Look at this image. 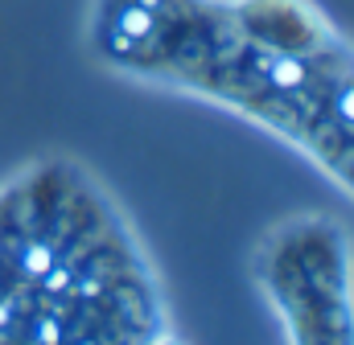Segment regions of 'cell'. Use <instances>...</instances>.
Masks as SVG:
<instances>
[{"instance_id":"1","label":"cell","mask_w":354,"mask_h":345,"mask_svg":"<svg viewBox=\"0 0 354 345\" xmlns=\"http://www.w3.org/2000/svg\"><path fill=\"white\" fill-rule=\"evenodd\" d=\"M91 54L301 148L354 197V41L313 0H91Z\"/></svg>"},{"instance_id":"2","label":"cell","mask_w":354,"mask_h":345,"mask_svg":"<svg viewBox=\"0 0 354 345\" xmlns=\"http://www.w3.org/2000/svg\"><path fill=\"white\" fill-rule=\"evenodd\" d=\"M165 325L157 267L87 165L0 181V345H149Z\"/></svg>"},{"instance_id":"3","label":"cell","mask_w":354,"mask_h":345,"mask_svg":"<svg viewBox=\"0 0 354 345\" xmlns=\"http://www.w3.org/2000/svg\"><path fill=\"white\" fill-rule=\"evenodd\" d=\"M252 279L288 345H354V247L330 214H288L252 251Z\"/></svg>"},{"instance_id":"4","label":"cell","mask_w":354,"mask_h":345,"mask_svg":"<svg viewBox=\"0 0 354 345\" xmlns=\"http://www.w3.org/2000/svg\"><path fill=\"white\" fill-rule=\"evenodd\" d=\"M149 345H189V342H185V337L177 333L174 325H165V329H161V333H157V337H153Z\"/></svg>"}]
</instances>
